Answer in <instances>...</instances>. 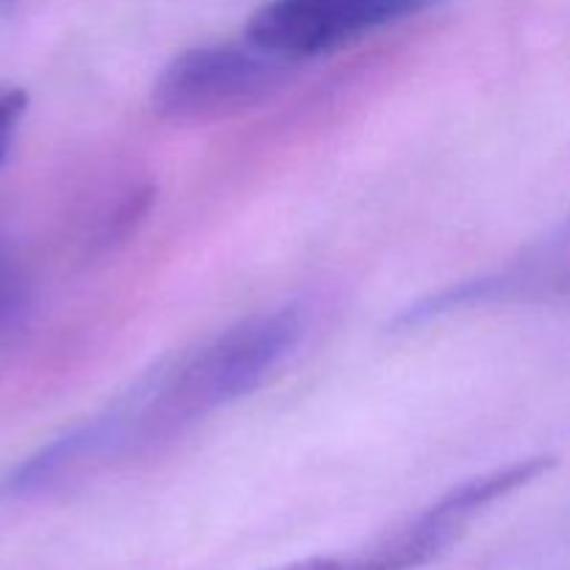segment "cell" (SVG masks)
<instances>
[{
  "label": "cell",
  "instance_id": "6da1fadb",
  "mask_svg": "<svg viewBox=\"0 0 570 570\" xmlns=\"http://www.w3.org/2000/svg\"><path fill=\"white\" fill-rule=\"evenodd\" d=\"M306 323L309 317L298 304L276 306L245 317L193 354L145 376L115 404L126 449L173 438L209 412L254 393L298 348Z\"/></svg>",
  "mask_w": 570,
  "mask_h": 570
},
{
  "label": "cell",
  "instance_id": "7a4b0ae2",
  "mask_svg": "<svg viewBox=\"0 0 570 570\" xmlns=\"http://www.w3.org/2000/svg\"><path fill=\"white\" fill-rule=\"evenodd\" d=\"M289 67L293 61L250 42L184 50L159 72L150 106L165 120H220L271 98L287 81Z\"/></svg>",
  "mask_w": 570,
  "mask_h": 570
},
{
  "label": "cell",
  "instance_id": "3957f363",
  "mask_svg": "<svg viewBox=\"0 0 570 570\" xmlns=\"http://www.w3.org/2000/svg\"><path fill=\"white\" fill-rule=\"evenodd\" d=\"M551 465H554L551 456H534L468 479L387 538L345 557V566L348 570H415L426 566L460 540L479 512L510 495L512 490H521L523 484L540 479Z\"/></svg>",
  "mask_w": 570,
  "mask_h": 570
},
{
  "label": "cell",
  "instance_id": "277c9868",
  "mask_svg": "<svg viewBox=\"0 0 570 570\" xmlns=\"http://www.w3.org/2000/svg\"><path fill=\"white\" fill-rule=\"evenodd\" d=\"M438 0H271L245 26V42L287 61L326 53L348 39L432 9Z\"/></svg>",
  "mask_w": 570,
  "mask_h": 570
},
{
  "label": "cell",
  "instance_id": "5b68a950",
  "mask_svg": "<svg viewBox=\"0 0 570 570\" xmlns=\"http://www.w3.org/2000/svg\"><path fill=\"white\" fill-rule=\"evenodd\" d=\"M150 204H154V189H150L148 184L126 193V198L109 212L106 223L98 228V234H95V245H98V250L115 248V245L126 243V239L137 232L139 223L148 217Z\"/></svg>",
  "mask_w": 570,
  "mask_h": 570
},
{
  "label": "cell",
  "instance_id": "8992f818",
  "mask_svg": "<svg viewBox=\"0 0 570 570\" xmlns=\"http://www.w3.org/2000/svg\"><path fill=\"white\" fill-rule=\"evenodd\" d=\"M28 312V289L17 273H11L9 267L0 259V332H9V328L20 326L22 317Z\"/></svg>",
  "mask_w": 570,
  "mask_h": 570
},
{
  "label": "cell",
  "instance_id": "52a82bcc",
  "mask_svg": "<svg viewBox=\"0 0 570 570\" xmlns=\"http://www.w3.org/2000/svg\"><path fill=\"white\" fill-rule=\"evenodd\" d=\"M28 109V95L20 87H0V161L6 159L17 126Z\"/></svg>",
  "mask_w": 570,
  "mask_h": 570
}]
</instances>
